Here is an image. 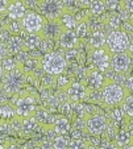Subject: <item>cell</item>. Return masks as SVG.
<instances>
[{
    "instance_id": "1",
    "label": "cell",
    "mask_w": 133,
    "mask_h": 149,
    "mask_svg": "<svg viewBox=\"0 0 133 149\" xmlns=\"http://www.w3.org/2000/svg\"><path fill=\"white\" fill-rule=\"evenodd\" d=\"M100 95H102V102L104 104V107L113 108L117 106H121L125 98L129 95V91L123 87L121 84L108 79L107 83L100 90Z\"/></svg>"
},
{
    "instance_id": "2",
    "label": "cell",
    "mask_w": 133,
    "mask_h": 149,
    "mask_svg": "<svg viewBox=\"0 0 133 149\" xmlns=\"http://www.w3.org/2000/svg\"><path fill=\"white\" fill-rule=\"evenodd\" d=\"M41 68L45 74L60 77L65 73L66 68H67V61L60 52H50L48 54H44L42 61H41Z\"/></svg>"
},
{
    "instance_id": "3",
    "label": "cell",
    "mask_w": 133,
    "mask_h": 149,
    "mask_svg": "<svg viewBox=\"0 0 133 149\" xmlns=\"http://www.w3.org/2000/svg\"><path fill=\"white\" fill-rule=\"evenodd\" d=\"M16 118L23 120L34 116L37 111V96L30 93H21L13 102Z\"/></svg>"
},
{
    "instance_id": "4",
    "label": "cell",
    "mask_w": 133,
    "mask_h": 149,
    "mask_svg": "<svg viewBox=\"0 0 133 149\" xmlns=\"http://www.w3.org/2000/svg\"><path fill=\"white\" fill-rule=\"evenodd\" d=\"M26 77L25 71L23 70V66L19 65L15 70L9 71V73H3V78L1 81V86L8 94H16L25 87L26 84Z\"/></svg>"
},
{
    "instance_id": "5",
    "label": "cell",
    "mask_w": 133,
    "mask_h": 149,
    "mask_svg": "<svg viewBox=\"0 0 133 149\" xmlns=\"http://www.w3.org/2000/svg\"><path fill=\"white\" fill-rule=\"evenodd\" d=\"M129 36L123 31H111L107 34V41H105V48L108 49L111 54L116 53H125L129 46Z\"/></svg>"
},
{
    "instance_id": "6",
    "label": "cell",
    "mask_w": 133,
    "mask_h": 149,
    "mask_svg": "<svg viewBox=\"0 0 133 149\" xmlns=\"http://www.w3.org/2000/svg\"><path fill=\"white\" fill-rule=\"evenodd\" d=\"M38 8H40V15L45 20L54 21V20H60L67 9L63 7L62 1L58 0H40L38 1Z\"/></svg>"
},
{
    "instance_id": "7",
    "label": "cell",
    "mask_w": 133,
    "mask_h": 149,
    "mask_svg": "<svg viewBox=\"0 0 133 149\" xmlns=\"http://www.w3.org/2000/svg\"><path fill=\"white\" fill-rule=\"evenodd\" d=\"M107 127H108L107 115H104L102 112L90 115L86 119V132L88 135L94 136V137L102 136L104 133V131L107 130Z\"/></svg>"
},
{
    "instance_id": "8",
    "label": "cell",
    "mask_w": 133,
    "mask_h": 149,
    "mask_svg": "<svg viewBox=\"0 0 133 149\" xmlns=\"http://www.w3.org/2000/svg\"><path fill=\"white\" fill-rule=\"evenodd\" d=\"M88 56H90V61L92 63V69H95V70L104 73L111 68L112 54L108 52L105 46L100 49H95V50H88Z\"/></svg>"
},
{
    "instance_id": "9",
    "label": "cell",
    "mask_w": 133,
    "mask_h": 149,
    "mask_svg": "<svg viewBox=\"0 0 133 149\" xmlns=\"http://www.w3.org/2000/svg\"><path fill=\"white\" fill-rule=\"evenodd\" d=\"M108 78L104 77V73L95 69H87L86 70V78H85V86L90 93L94 91H100L105 83H107ZM111 81V79H109Z\"/></svg>"
},
{
    "instance_id": "10",
    "label": "cell",
    "mask_w": 133,
    "mask_h": 149,
    "mask_svg": "<svg viewBox=\"0 0 133 149\" xmlns=\"http://www.w3.org/2000/svg\"><path fill=\"white\" fill-rule=\"evenodd\" d=\"M44 23H45V19L38 12L29 11V9L25 13V16L23 17V20H21L23 29L26 31L28 33H40L44 26Z\"/></svg>"
},
{
    "instance_id": "11",
    "label": "cell",
    "mask_w": 133,
    "mask_h": 149,
    "mask_svg": "<svg viewBox=\"0 0 133 149\" xmlns=\"http://www.w3.org/2000/svg\"><path fill=\"white\" fill-rule=\"evenodd\" d=\"M66 98L69 99V102H73V103H82L90 95V91L86 88V86L82 82H77L73 81L65 90Z\"/></svg>"
},
{
    "instance_id": "12",
    "label": "cell",
    "mask_w": 133,
    "mask_h": 149,
    "mask_svg": "<svg viewBox=\"0 0 133 149\" xmlns=\"http://www.w3.org/2000/svg\"><path fill=\"white\" fill-rule=\"evenodd\" d=\"M132 68V59L128 53H116L111 57V69L120 75H127Z\"/></svg>"
},
{
    "instance_id": "13",
    "label": "cell",
    "mask_w": 133,
    "mask_h": 149,
    "mask_svg": "<svg viewBox=\"0 0 133 149\" xmlns=\"http://www.w3.org/2000/svg\"><path fill=\"white\" fill-rule=\"evenodd\" d=\"M63 32V28L61 25L60 20H54V21H49V20H45L44 23V26L41 29V36L42 38L49 40V41H58Z\"/></svg>"
},
{
    "instance_id": "14",
    "label": "cell",
    "mask_w": 133,
    "mask_h": 149,
    "mask_svg": "<svg viewBox=\"0 0 133 149\" xmlns=\"http://www.w3.org/2000/svg\"><path fill=\"white\" fill-rule=\"evenodd\" d=\"M51 131L54 132L55 136H67L71 133L73 131V125H71V121L67 116H55L53 124H51Z\"/></svg>"
},
{
    "instance_id": "15",
    "label": "cell",
    "mask_w": 133,
    "mask_h": 149,
    "mask_svg": "<svg viewBox=\"0 0 133 149\" xmlns=\"http://www.w3.org/2000/svg\"><path fill=\"white\" fill-rule=\"evenodd\" d=\"M26 12H28V8H26L24 1H20V0H11L9 7H8V9H7V16L11 20H15V21H21Z\"/></svg>"
},
{
    "instance_id": "16",
    "label": "cell",
    "mask_w": 133,
    "mask_h": 149,
    "mask_svg": "<svg viewBox=\"0 0 133 149\" xmlns=\"http://www.w3.org/2000/svg\"><path fill=\"white\" fill-rule=\"evenodd\" d=\"M58 44L60 46H62L66 50H70V49H78L80 45V40L75 36L73 31H63L61 34L60 40H58Z\"/></svg>"
},
{
    "instance_id": "17",
    "label": "cell",
    "mask_w": 133,
    "mask_h": 149,
    "mask_svg": "<svg viewBox=\"0 0 133 149\" xmlns=\"http://www.w3.org/2000/svg\"><path fill=\"white\" fill-rule=\"evenodd\" d=\"M105 41H107V34L103 31H92L91 36L88 37L87 41V48L88 50H95V49H100L105 46Z\"/></svg>"
},
{
    "instance_id": "18",
    "label": "cell",
    "mask_w": 133,
    "mask_h": 149,
    "mask_svg": "<svg viewBox=\"0 0 133 149\" xmlns=\"http://www.w3.org/2000/svg\"><path fill=\"white\" fill-rule=\"evenodd\" d=\"M23 40H24V50L32 52V50H37V48H40L44 38L41 36V33H28L23 37Z\"/></svg>"
},
{
    "instance_id": "19",
    "label": "cell",
    "mask_w": 133,
    "mask_h": 149,
    "mask_svg": "<svg viewBox=\"0 0 133 149\" xmlns=\"http://www.w3.org/2000/svg\"><path fill=\"white\" fill-rule=\"evenodd\" d=\"M113 143L117 148H121V146L133 144V137L128 130H119L115 135V137H113Z\"/></svg>"
},
{
    "instance_id": "20",
    "label": "cell",
    "mask_w": 133,
    "mask_h": 149,
    "mask_svg": "<svg viewBox=\"0 0 133 149\" xmlns=\"http://www.w3.org/2000/svg\"><path fill=\"white\" fill-rule=\"evenodd\" d=\"M16 118V112H15L13 104L11 103H0V121H7V120H15Z\"/></svg>"
},
{
    "instance_id": "21",
    "label": "cell",
    "mask_w": 133,
    "mask_h": 149,
    "mask_svg": "<svg viewBox=\"0 0 133 149\" xmlns=\"http://www.w3.org/2000/svg\"><path fill=\"white\" fill-rule=\"evenodd\" d=\"M60 23H61V25H62L63 31H73L74 32L78 25V20L75 19V16H74L71 12L67 11L62 15V17L60 19Z\"/></svg>"
},
{
    "instance_id": "22",
    "label": "cell",
    "mask_w": 133,
    "mask_h": 149,
    "mask_svg": "<svg viewBox=\"0 0 133 149\" xmlns=\"http://www.w3.org/2000/svg\"><path fill=\"white\" fill-rule=\"evenodd\" d=\"M75 36L78 37L79 40H83L88 36V33L91 34V28H90V23L88 20H83V21H78V25L74 31Z\"/></svg>"
},
{
    "instance_id": "23",
    "label": "cell",
    "mask_w": 133,
    "mask_h": 149,
    "mask_svg": "<svg viewBox=\"0 0 133 149\" xmlns=\"http://www.w3.org/2000/svg\"><path fill=\"white\" fill-rule=\"evenodd\" d=\"M70 136H54L51 145L53 149H69V144H70Z\"/></svg>"
},
{
    "instance_id": "24",
    "label": "cell",
    "mask_w": 133,
    "mask_h": 149,
    "mask_svg": "<svg viewBox=\"0 0 133 149\" xmlns=\"http://www.w3.org/2000/svg\"><path fill=\"white\" fill-rule=\"evenodd\" d=\"M88 11L91 12L90 15H94V16H102V15H104V12H105L104 1L103 0H95V1H92Z\"/></svg>"
},
{
    "instance_id": "25",
    "label": "cell",
    "mask_w": 133,
    "mask_h": 149,
    "mask_svg": "<svg viewBox=\"0 0 133 149\" xmlns=\"http://www.w3.org/2000/svg\"><path fill=\"white\" fill-rule=\"evenodd\" d=\"M20 121H21V130L25 131V132H32V131L37 130V127L40 125L34 116H32V118L23 119V120H20Z\"/></svg>"
},
{
    "instance_id": "26",
    "label": "cell",
    "mask_w": 133,
    "mask_h": 149,
    "mask_svg": "<svg viewBox=\"0 0 133 149\" xmlns=\"http://www.w3.org/2000/svg\"><path fill=\"white\" fill-rule=\"evenodd\" d=\"M19 65H20V63L16 61V58H13V57H7L6 59L1 61V70H3V73H9V71L15 70Z\"/></svg>"
},
{
    "instance_id": "27",
    "label": "cell",
    "mask_w": 133,
    "mask_h": 149,
    "mask_svg": "<svg viewBox=\"0 0 133 149\" xmlns=\"http://www.w3.org/2000/svg\"><path fill=\"white\" fill-rule=\"evenodd\" d=\"M121 108L124 110L125 115L129 119L133 118V94H129V95L125 98V100L123 102Z\"/></svg>"
},
{
    "instance_id": "28",
    "label": "cell",
    "mask_w": 133,
    "mask_h": 149,
    "mask_svg": "<svg viewBox=\"0 0 133 149\" xmlns=\"http://www.w3.org/2000/svg\"><path fill=\"white\" fill-rule=\"evenodd\" d=\"M104 6H105V9H108L109 12L117 13L121 9L123 3L119 1V0H107V1H104Z\"/></svg>"
},
{
    "instance_id": "29",
    "label": "cell",
    "mask_w": 133,
    "mask_h": 149,
    "mask_svg": "<svg viewBox=\"0 0 133 149\" xmlns=\"http://www.w3.org/2000/svg\"><path fill=\"white\" fill-rule=\"evenodd\" d=\"M88 141L83 139H71L69 144V149H87Z\"/></svg>"
},
{
    "instance_id": "30",
    "label": "cell",
    "mask_w": 133,
    "mask_h": 149,
    "mask_svg": "<svg viewBox=\"0 0 133 149\" xmlns=\"http://www.w3.org/2000/svg\"><path fill=\"white\" fill-rule=\"evenodd\" d=\"M71 79H70V77H67V75H60V77H55V84L60 87V90H63L65 91L66 90V87H67L69 84L71 83Z\"/></svg>"
},
{
    "instance_id": "31",
    "label": "cell",
    "mask_w": 133,
    "mask_h": 149,
    "mask_svg": "<svg viewBox=\"0 0 133 149\" xmlns=\"http://www.w3.org/2000/svg\"><path fill=\"white\" fill-rule=\"evenodd\" d=\"M65 56L66 61H73V59H78L79 53H78V49H70V50H66Z\"/></svg>"
},
{
    "instance_id": "32",
    "label": "cell",
    "mask_w": 133,
    "mask_h": 149,
    "mask_svg": "<svg viewBox=\"0 0 133 149\" xmlns=\"http://www.w3.org/2000/svg\"><path fill=\"white\" fill-rule=\"evenodd\" d=\"M121 3H123V8L129 15H133V0H125V1H121Z\"/></svg>"
},
{
    "instance_id": "33",
    "label": "cell",
    "mask_w": 133,
    "mask_h": 149,
    "mask_svg": "<svg viewBox=\"0 0 133 149\" xmlns=\"http://www.w3.org/2000/svg\"><path fill=\"white\" fill-rule=\"evenodd\" d=\"M9 3H11V0H0V16L3 13H7Z\"/></svg>"
},
{
    "instance_id": "34",
    "label": "cell",
    "mask_w": 133,
    "mask_h": 149,
    "mask_svg": "<svg viewBox=\"0 0 133 149\" xmlns=\"http://www.w3.org/2000/svg\"><path fill=\"white\" fill-rule=\"evenodd\" d=\"M7 56H8V49H7V46L4 44L0 42V62L3 61V59H6Z\"/></svg>"
},
{
    "instance_id": "35",
    "label": "cell",
    "mask_w": 133,
    "mask_h": 149,
    "mask_svg": "<svg viewBox=\"0 0 133 149\" xmlns=\"http://www.w3.org/2000/svg\"><path fill=\"white\" fill-rule=\"evenodd\" d=\"M127 53H128V56L130 57V59L133 61V40H130L129 41V46H128Z\"/></svg>"
},
{
    "instance_id": "36",
    "label": "cell",
    "mask_w": 133,
    "mask_h": 149,
    "mask_svg": "<svg viewBox=\"0 0 133 149\" xmlns=\"http://www.w3.org/2000/svg\"><path fill=\"white\" fill-rule=\"evenodd\" d=\"M127 130L129 131V133L132 135V137H133V118H132V119H129V121H128Z\"/></svg>"
},
{
    "instance_id": "37",
    "label": "cell",
    "mask_w": 133,
    "mask_h": 149,
    "mask_svg": "<svg viewBox=\"0 0 133 149\" xmlns=\"http://www.w3.org/2000/svg\"><path fill=\"white\" fill-rule=\"evenodd\" d=\"M7 149H26V148H25V146L19 145V144H9Z\"/></svg>"
},
{
    "instance_id": "38",
    "label": "cell",
    "mask_w": 133,
    "mask_h": 149,
    "mask_svg": "<svg viewBox=\"0 0 133 149\" xmlns=\"http://www.w3.org/2000/svg\"><path fill=\"white\" fill-rule=\"evenodd\" d=\"M8 145H9L8 141L1 140V139H0V149H7V148H8Z\"/></svg>"
},
{
    "instance_id": "39",
    "label": "cell",
    "mask_w": 133,
    "mask_h": 149,
    "mask_svg": "<svg viewBox=\"0 0 133 149\" xmlns=\"http://www.w3.org/2000/svg\"><path fill=\"white\" fill-rule=\"evenodd\" d=\"M4 29H6V24H4V21H3V17L0 16V32L4 31Z\"/></svg>"
},
{
    "instance_id": "40",
    "label": "cell",
    "mask_w": 133,
    "mask_h": 149,
    "mask_svg": "<svg viewBox=\"0 0 133 149\" xmlns=\"http://www.w3.org/2000/svg\"><path fill=\"white\" fill-rule=\"evenodd\" d=\"M119 149H133V144H129V145H125V146H121Z\"/></svg>"
},
{
    "instance_id": "41",
    "label": "cell",
    "mask_w": 133,
    "mask_h": 149,
    "mask_svg": "<svg viewBox=\"0 0 133 149\" xmlns=\"http://www.w3.org/2000/svg\"><path fill=\"white\" fill-rule=\"evenodd\" d=\"M87 149H98V148H96V146H94V145H91V144H88Z\"/></svg>"
},
{
    "instance_id": "42",
    "label": "cell",
    "mask_w": 133,
    "mask_h": 149,
    "mask_svg": "<svg viewBox=\"0 0 133 149\" xmlns=\"http://www.w3.org/2000/svg\"><path fill=\"white\" fill-rule=\"evenodd\" d=\"M129 20H130V23L133 24V15H130V16H129Z\"/></svg>"
},
{
    "instance_id": "43",
    "label": "cell",
    "mask_w": 133,
    "mask_h": 149,
    "mask_svg": "<svg viewBox=\"0 0 133 149\" xmlns=\"http://www.w3.org/2000/svg\"><path fill=\"white\" fill-rule=\"evenodd\" d=\"M0 87H1V81H0Z\"/></svg>"
},
{
    "instance_id": "44",
    "label": "cell",
    "mask_w": 133,
    "mask_h": 149,
    "mask_svg": "<svg viewBox=\"0 0 133 149\" xmlns=\"http://www.w3.org/2000/svg\"><path fill=\"white\" fill-rule=\"evenodd\" d=\"M0 127H1V121H0Z\"/></svg>"
}]
</instances>
